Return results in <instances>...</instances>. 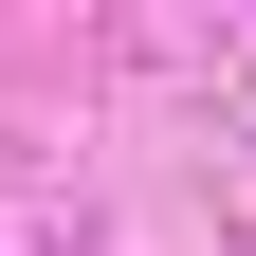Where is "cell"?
<instances>
[]
</instances>
